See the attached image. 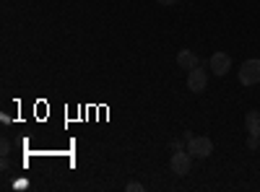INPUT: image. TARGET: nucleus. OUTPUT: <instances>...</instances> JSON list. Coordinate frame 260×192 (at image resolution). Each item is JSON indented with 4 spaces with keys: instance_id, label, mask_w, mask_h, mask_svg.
Segmentation results:
<instances>
[{
    "instance_id": "obj_1",
    "label": "nucleus",
    "mask_w": 260,
    "mask_h": 192,
    "mask_svg": "<svg viewBox=\"0 0 260 192\" xmlns=\"http://www.w3.org/2000/svg\"><path fill=\"white\" fill-rule=\"evenodd\" d=\"M187 153L192 156V159H208L211 153H213V140L211 138H206V135H198V138H190L187 140Z\"/></svg>"
},
{
    "instance_id": "obj_2",
    "label": "nucleus",
    "mask_w": 260,
    "mask_h": 192,
    "mask_svg": "<svg viewBox=\"0 0 260 192\" xmlns=\"http://www.w3.org/2000/svg\"><path fill=\"white\" fill-rule=\"evenodd\" d=\"M240 83L242 86H255L260 83V60H245L242 68H240Z\"/></svg>"
},
{
    "instance_id": "obj_3",
    "label": "nucleus",
    "mask_w": 260,
    "mask_h": 192,
    "mask_svg": "<svg viewBox=\"0 0 260 192\" xmlns=\"http://www.w3.org/2000/svg\"><path fill=\"white\" fill-rule=\"evenodd\" d=\"M190 166H192V156H190L187 151H175V153H172V161H169L172 174L187 177V174H190Z\"/></svg>"
},
{
    "instance_id": "obj_4",
    "label": "nucleus",
    "mask_w": 260,
    "mask_h": 192,
    "mask_svg": "<svg viewBox=\"0 0 260 192\" xmlns=\"http://www.w3.org/2000/svg\"><path fill=\"white\" fill-rule=\"evenodd\" d=\"M206 86H208V73H206L201 65H198V68H192V70H187V89H190V91L203 94Z\"/></svg>"
},
{
    "instance_id": "obj_5",
    "label": "nucleus",
    "mask_w": 260,
    "mask_h": 192,
    "mask_svg": "<svg viewBox=\"0 0 260 192\" xmlns=\"http://www.w3.org/2000/svg\"><path fill=\"white\" fill-rule=\"evenodd\" d=\"M208 65H211V73L213 75H226L232 70V57L226 52H213Z\"/></svg>"
},
{
    "instance_id": "obj_6",
    "label": "nucleus",
    "mask_w": 260,
    "mask_h": 192,
    "mask_svg": "<svg viewBox=\"0 0 260 192\" xmlns=\"http://www.w3.org/2000/svg\"><path fill=\"white\" fill-rule=\"evenodd\" d=\"M177 65L182 70H192V68H198L201 62H198V55H195L192 50H180L177 52Z\"/></svg>"
},
{
    "instance_id": "obj_7",
    "label": "nucleus",
    "mask_w": 260,
    "mask_h": 192,
    "mask_svg": "<svg viewBox=\"0 0 260 192\" xmlns=\"http://www.w3.org/2000/svg\"><path fill=\"white\" fill-rule=\"evenodd\" d=\"M245 125H247V133H252V135H260V112H257V109L247 112V117H245Z\"/></svg>"
},
{
    "instance_id": "obj_8",
    "label": "nucleus",
    "mask_w": 260,
    "mask_h": 192,
    "mask_svg": "<svg viewBox=\"0 0 260 192\" xmlns=\"http://www.w3.org/2000/svg\"><path fill=\"white\" fill-rule=\"evenodd\" d=\"M247 148H250V151L260 148V135H252V133H250V138H247Z\"/></svg>"
},
{
    "instance_id": "obj_9",
    "label": "nucleus",
    "mask_w": 260,
    "mask_h": 192,
    "mask_svg": "<svg viewBox=\"0 0 260 192\" xmlns=\"http://www.w3.org/2000/svg\"><path fill=\"white\" fill-rule=\"evenodd\" d=\"M125 189H127V192H143V184H141V182H130Z\"/></svg>"
},
{
    "instance_id": "obj_10",
    "label": "nucleus",
    "mask_w": 260,
    "mask_h": 192,
    "mask_svg": "<svg viewBox=\"0 0 260 192\" xmlns=\"http://www.w3.org/2000/svg\"><path fill=\"white\" fill-rule=\"evenodd\" d=\"M0 151H3V156H8V151H11V143H8V140H3V143H0Z\"/></svg>"
},
{
    "instance_id": "obj_11",
    "label": "nucleus",
    "mask_w": 260,
    "mask_h": 192,
    "mask_svg": "<svg viewBox=\"0 0 260 192\" xmlns=\"http://www.w3.org/2000/svg\"><path fill=\"white\" fill-rule=\"evenodd\" d=\"M161 6H172V3H177V0H159Z\"/></svg>"
}]
</instances>
